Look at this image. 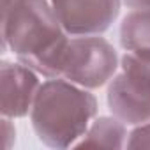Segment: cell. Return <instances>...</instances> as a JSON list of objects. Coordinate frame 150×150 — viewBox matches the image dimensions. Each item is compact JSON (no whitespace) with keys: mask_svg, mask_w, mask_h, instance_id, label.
<instances>
[{"mask_svg":"<svg viewBox=\"0 0 150 150\" xmlns=\"http://www.w3.org/2000/svg\"><path fill=\"white\" fill-rule=\"evenodd\" d=\"M127 148H150V120L136 125L127 136Z\"/></svg>","mask_w":150,"mask_h":150,"instance_id":"cell-9","label":"cell"},{"mask_svg":"<svg viewBox=\"0 0 150 150\" xmlns=\"http://www.w3.org/2000/svg\"><path fill=\"white\" fill-rule=\"evenodd\" d=\"M41 81L27 65L4 60L0 65V111L7 118H21L32 111Z\"/></svg>","mask_w":150,"mask_h":150,"instance_id":"cell-6","label":"cell"},{"mask_svg":"<svg viewBox=\"0 0 150 150\" xmlns=\"http://www.w3.org/2000/svg\"><path fill=\"white\" fill-rule=\"evenodd\" d=\"M124 4L131 9H150V0H124Z\"/></svg>","mask_w":150,"mask_h":150,"instance_id":"cell-11","label":"cell"},{"mask_svg":"<svg viewBox=\"0 0 150 150\" xmlns=\"http://www.w3.org/2000/svg\"><path fill=\"white\" fill-rule=\"evenodd\" d=\"M125 124L117 117H99L87 129L78 146H103V148H124L127 143Z\"/></svg>","mask_w":150,"mask_h":150,"instance_id":"cell-8","label":"cell"},{"mask_svg":"<svg viewBox=\"0 0 150 150\" xmlns=\"http://www.w3.org/2000/svg\"><path fill=\"white\" fill-rule=\"evenodd\" d=\"M120 67L108 87L110 111L127 125L145 124L150 120V57L125 51Z\"/></svg>","mask_w":150,"mask_h":150,"instance_id":"cell-3","label":"cell"},{"mask_svg":"<svg viewBox=\"0 0 150 150\" xmlns=\"http://www.w3.org/2000/svg\"><path fill=\"white\" fill-rule=\"evenodd\" d=\"M4 124V136H6V148H11V145H13V139H14V136H16V131H14V125L11 124V120L7 118V117H4V120H2Z\"/></svg>","mask_w":150,"mask_h":150,"instance_id":"cell-10","label":"cell"},{"mask_svg":"<svg viewBox=\"0 0 150 150\" xmlns=\"http://www.w3.org/2000/svg\"><path fill=\"white\" fill-rule=\"evenodd\" d=\"M118 69L115 48L99 35H74L69 39L60 64V78L94 90L106 85Z\"/></svg>","mask_w":150,"mask_h":150,"instance_id":"cell-4","label":"cell"},{"mask_svg":"<svg viewBox=\"0 0 150 150\" xmlns=\"http://www.w3.org/2000/svg\"><path fill=\"white\" fill-rule=\"evenodd\" d=\"M120 46L141 57H150V9H132L120 25Z\"/></svg>","mask_w":150,"mask_h":150,"instance_id":"cell-7","label":"cell"},{"mask_svg":"<svg viewBox=\"0 0 150 150\" xmlns=\"http://www.w3.org/2000/svg\"><path fill=\"white\" fill-rule=\"evenodd\" d=\"M69 35L104 34L118 18L122 0H50Z\"/></svg>","mask_w":150,"mask_h":150,"instance_id":"cell-5","label":"cell"},{"mask_svg":"<svg viewBox=\"0 0 150 150\" xmlns=\"http://www.w3.org/2000/svg\"><path fill=\"white\" fill-rule=\"evenodd\" d=\"M7 2H9V0H2V4H7Z\"/></svg>","mask_w":150,"mask_h":150,"instance_id":"cell-12","label":"cell"},{"mask_svg":"<svg viewBox=\"0 0 150 150\" xmlns=\"http://www.w3.org/2000/svg\"><path fill=\"white\" fill-rule=\"evenodd\" d=\"M97 115V99L88 88L64 78L41 83L30 111L37 138L50 148H67L81 139Z\"/></svg>","mask_w":150,"mask_h":150,"instance_id":"cell-2","label":"cell"},{"mask_svg":"<svg viewBox=\"0 0 150 150\" xmlns=\"http://www.w3.org/2000/svg\"><path fill=\"white\" fill-rule=\"evenodd\" d=\"M2 41L23 65L46 78H60L69 34L48 0H9L2 4Z\"/></svg>","mask_w":150,"mask_h":150,"instance_id":"cell-1","label":"cell"}]
</instances>
